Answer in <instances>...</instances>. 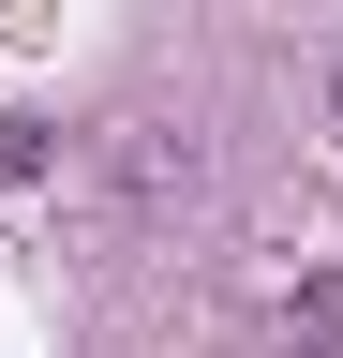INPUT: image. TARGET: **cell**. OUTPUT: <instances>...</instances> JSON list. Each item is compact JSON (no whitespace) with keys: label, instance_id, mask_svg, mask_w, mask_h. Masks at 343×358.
Wrapping results in <instances>:
<instances>
[{"label":"cell","instance_id":"cell-1","mask_svg":"<svg viewBox=\"0 0 343 358\" xmlns=\"http://www.w3.org/2000/svg\"><path fill=\"white\" fill-rule=\"evenodd\" d=\"M15 179H45V120H0V194Z\"/></svg>","mask_w":343,"mask_h":358},{"label":"cell","instance_id":"cell-2","mask_svg":"<svg viewBox=\"0 0 343 358\" xmlns=\"http://www.w3.org/2000/svg\"><path fill=\"white\" fill-rule=\"evenodd\" d=\"M328 120H343V60H328Z\"/></svg>","mask_w":343,"mask_h":358}]
</instances>
